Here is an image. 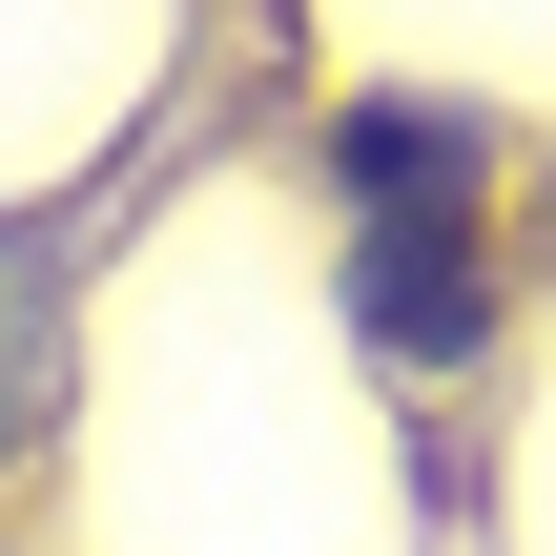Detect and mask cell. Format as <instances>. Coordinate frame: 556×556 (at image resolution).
<instances>
[{"label":"cell","instance_id":"6da1fadb","mask_svg":"<svg viewBox=\"0 0 556 556\" xmlns=\"http://www.w3.org/2000/svg\"><path fill=\"white\" fill-rule=\"evenodd\" d=\"M351 330H371V351H413V371H454V351L495 330L475 227H351Z\"/></svg>","mask_w":556,"mask_h":556},{"label":"cell","instance_id":"7a4b0ae2","mask_svg":"<svg viewBox=\"0 0 556 556\" xmlns=\"http://www.w3.org/2000/svg\"><path fill=\"white\" fill-rule=\"evenodd\" d=\"M330 165H351V206H371V227H454L495 144H475L454 103H351V124H330Z\"/></svg>","mask_w":556,"mask_h":556}]
</instances>
